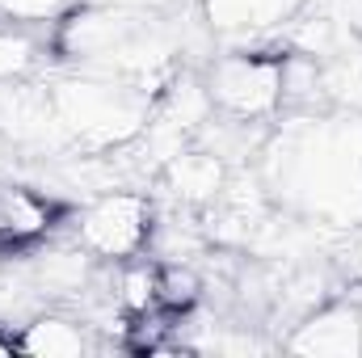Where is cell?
<instances>
[{
  "mask_svg": "<svg viewBox=\"0 0 362 358\" xmlns=\"http://www.w3.org/2000/svg\"><path fill=\"white\" fill-rule=\"evenodd\" d=\"M64 207L30 185H0V249H25L42 241Z\"/></svg>",
  "mask_w": 362,
  "mask_h": 358,
  "instance_id": "2",
  "label": "cell"
},
{
  "mask_svg": "<svg viewBox=\"0 0 362 358\" xmlns=\"http://www.w3.org/2000/svg\"><path fill=\"white\" fill-rule=\"evenodd\" d=\"M0 354H17V337H0Z\"/></svg>",
  "mask_w": 362,
  "mask_h": 358,
  "instance_id": "4",
  "label": "cell"
},
{
  "mask_svg": "<svg viewBox=\"0 0 362 358\" xmlns=\"http://www.w3.org/2000/svg\"><path fill=\"white\" fill-rule=\"evenodd\" d=\"M17 350H25V354H85L89 350V337H85V329L81 325H72V321H38V325H30L21 337H17Z\"/></svg>",
  "mask_w": 362,
  "mask_h": 358,
  "instance_id": "3",
  "label": "cell"
},
{
  "mask_svg": "<svg viewBox=\"0 0 362 358\" xmlns=\"http://www.w3.org/2000/svg\"><path fill=\"white\" fill-rule=\"evenodd\" d=\"M148 232H152V215L131 194L93 202L76 224V241L97 258H135L144 249Z\"/></svg>",
  "mask_w": 362,
  "mask_h": 358,
  "instance_id": "1",
  "label": "cell"
}]
</instances>
